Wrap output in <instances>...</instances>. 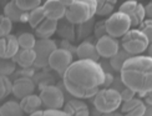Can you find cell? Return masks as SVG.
Segmentation results:
<instances>
[{
  "label": "cell",
  "mask_w": 152,
  "mask_h": 116,
  "mask_svg": "<svg viewBox=\"0 0 152 116\" xmlns=\"http://www.w3.org/2000/svg\"><path fill=\"white\" fill-rule=\"evenodd\" d=\"M76 25L70 23L66 19H61V21H58V30L56 33L60 37H62V40H67V41H76V29H75Z\"/></svg>",
  "instance_id": "obj_18"
},
{
  "label": "cell",
  "mask_w": 152,
  "mask_h": 116,
  "mask_svg": "<svg viewBox=\"0 0 152 116\" xmlns=\"http://www.w3.org/2000/svg\"><path fill=\"white\" fill-rule=\"evenodd\" d=\"M42 111L44 110H37V111H35L33 114H30L29 116H42Z\"/></svg>",
  "instance_id": "obj_45"
},
{
  "label": "cell",
  "mask_w": 152,
  "mask_h": 116,
  "mask_svg": "<svg viewBox=\"0 0 152 116\" xmlns=\"http://www.w3.org/2000/svg\"><path fill=\"white\" fill-rule=\"evenodd\" d=\"M18 43L20 49H34L36 44V37L31 33H21L18 36Z\"/></svg>",
  "instance_id": "obj_27"
},
{
  "label": "cell",
  "mask_w": 152,
  "mask_h": 116,
  "mask_svg": "<svg viewBox=\"0 0 152 116\" xmlns=\"http://www.w3.org/2000/svg\"><path fill=\"white\" fill-rule=\"evenodd\" d=\"M64 111L69 116H88V107L84 101L72 99L64 105Z\"/></svg>",
  "instance_id": "obj_19"
},
{
  "label": "cell",
  "mask_w": 152,
  "mask_h": 116,
  "mask_svg": "<svg viewBox=\"0 0 152 116\" xmlns=\"http://www.w3.org/2000/svg\"><path fill=\"white\" fill-rule=\"evenodd\" d=\"M44 1H46V0H44Z\"/></svg>",
  "instance_id": "obj_50"
},
{
  "label": "cell",
  "mask_w": 152,
  "mask_h": 116,
  "mask_svg": "<svg viewBox=\"0 0 152 116\" xmlns=\"http://www.w3.org/2000/svg\"><path fill=\"white\" fill-rule=\"evenodd\" d=\"M140 102H142L141 99H135V98L129 100V101H124V104L121 105V112L122 114H126L127 111H130L131 109H134L135 106H137Z\"/></svg>",
  "instance_id": "obj_35"
},
{
  "label": "cell",
  "mask_w": 152,
  "mask_h": 116,
  "mask_svg": "<svg viewBox=\"0 0 152 116\" xmlns=\"http://www.w3.org/2000/svg\"><path fill=\"white\" fill-rule=\"evenodd\" d=\"M118 11L124 12V14H126L130 18L131 26H134V28L138 26L145 20V16H146L145 6L141 3L135 1V0H126L125 3L120 5Z\"/></svg>",
  "instance_id": "obj_10"
},
{
  "label": "cell",
  "mask_w": 152,
  "mask_h": 116,
  "mask_svg": "<svg viewBox=\"0 0 152 116\" xmlns=\"http://www.w3.org/2000/svg\"><path fill=\"white\" fill-rule=\"evenodd\" d=\"M20 105H21V109L24 110V112L30 115V114L39 110L42 105V101H41L39 95L31 94V95H28V96H25V98L21 99Z\"/></svg>",
  "instance_id": "obj_21"
},
{
  "label": "cell",
  "mask_w": 152,
  "mask_h": 116,
  "mask_svg": "<svg viewBox=\"0 0 152 116\" xmlns=\"http://www.w3.org/2000/svg\"><path fill=\"white\" fill-rule=\"evenodd\" d=\"M35 81L33 77L29 76H20L16 77L15 81L12 82V91L11 94L15 96L16 99H23L25 96L34 94L35 90Z\"/></svg>",
  "instance_id": "obj_12"
},
{
  "label": "cell",
  "mask_w": 152,
  "mask_h": 116,
  "mask_svg": "<svg viewBox=\"0 0 152 116\" xmlns=\"http://www.w3.org/2000/svg\"><path fill=\"white\" fill-rule=\"evenodd\" d=\"M122 49L126 50L130 55H140L146 51L150 41L140 29H130L121 39Z\"/></svg>",
  "instance_id": "obj_4"
},
{
  "label": "cell",
  "mask_w": 152,
  "mask_h": 116,
  "mask_svg": "<svg viewBox=\"0 0 152 116\" xmlns=\"http://www.w3.org/2000/svg\"><path fill=\"white\" fill-rule=\"evenodd\" d=\"M16 64L23 69H29L34 66V62L36 60V54L34 49H19L16 55L12 57Z\"/></svg>",
  "instance_id": "obj_17"
},
{
  "label": "cell",
  "mask_w": 152,
  "mask_h": 116,
  "mask_svg": "<svg viewBox=\"0 0 152 116\" xmlns=\"http://www.w3.org/2000/svg\"><path fill=\"white\" fill-rule=\"evenodd\" d=\"M143 98H145V101H146L147 105H152V90L148 93H146V95H145Z\"/></svg>",
  "instance_id": "obj_42"
},
{
  "label": "cell",
  "mask_w": 152,
  "mask_h": 116,
  "mask_svg": "<svg viewBox=\"0 0 152 116\" xmlns=\"http://www.w3.org/2000/svg\"><path fill=\"white\" fill-rule=\"evenodd\" d=\"M74 62V55L71 51L66 49L58 48L54 53L50 55L49 59V66L54 71H56L59 75H64V73L67 70V68Z\"/></svg>",
  "instance_id": "obj_9"
},
{
  "label": "cell",
  "mask_w": 152,
  "mask_h": 116,
  "mask_svg": "<svg viewBox=\"0 0 152 116\" xmlns=\"http://www.w3.org/2000/svg\"><path fill=\"white\" fill-rule=\"evenodd\" d=\"M105 79L100 62L91 60L74 61L62 75V84L72 96L90 99L99 93Z\"/></svg>",
  "instance_id": "obj_1"
},
{
  "label": "cell",
  "mask_w": 152,
  "mask_h": 116,
  "mask_svg": "<svg viewBox=\"0 0 152 116\" xmlns=\"http://www.w3.org/2000/svg\"><path fill=\"white\" fill-rule=\"evenodd\" d=\"M132 55H130L127 51L120 48V50L117 51L116 55H113L110 59V65L113 69V71H121V69L124 66V64L126 62V60L130 59Z\"/></svg>",
  "instance_id": "obj_23"
},
{
  "label": "cell",
  "mask_w": 152,
  "mask_h": 116,
  "mask_svg": "<svg viewBox=\"0 0 152 116\" xmlns=\"http://www.w3.org/2000/svg\"><path fill=\"white\" fill-rule=\"evenodd\" d=\"M58 49V45L53 39H39L36 40V44L34 46L36 60L34 62V66L37 69H42L45 66H49V59L54 51Z\"/></svg>",
  "instance_id": "obj_7"
},
{
  "label": "cell",
  "mask_w": 152,
  "mask_h": 116,
  "mask_svg": "<svg viewBox=\"0 0 152 116\" xmlns=\"http://www.w3.org/2000/svg\"><path fill=\"white\" fill-rule=\"evenodd\" d=\"M115 80V76H113L112 73H105V79H104V84H102V87L106 89V87H110L111 84Z\"/></svg>",
  "instance_id": "obj_38"
},
{
  "label": "cell",
  "mask_w": 152,
  "mask_h": 116,
  "mask_svg": "<svg viewBox=\"0 0 152 116\" xmlns=\"http://www.w3.org/2000/svg\"><path fill=\"white\" fill-rule=\"evenodd\" d=\"M92 102L95 109L99 112L107 114V112H115L121 106L122 99L120 91L112 87H106L99 90V93L94 96Z\"/></svg>",
  "instance_id": "obj_3"
},
{
  "label": "cell",
  "mask_w": 152,
  "mask_h": 116,
  "mask_svg": "<svg viewBox=\"0 0 152 116\" xmlns=\"http://www.w3.org/2000/svg\"><path fill=\"white\" fill-rule=\"evenodd\" d=\"M147 56L152 57V43H150L148 48H147Z\"/></svg>",
  "instance_id": "obj_46"
},
{
  "label": "cell",
  "mask_w": 152,
  "mask_h": 116,
  "mask_svg": "<svg viewBox=\"0 0 152 116\" xmlns=\"http://www.w3.org/2000/svg\"><path fill=\"white\" fill-rule=\"evenodd\" d=\"M135 1H140V0H135Z\"/></svg>",
  "instance_id": "obj_49"
},
{
  "label": "cell",
  "mask_w": 152,
  "mask_h": 116,
  "mask_svg": "<svg viewBox=\"0 0 152 116\" xmlns=\"http://www.w3.org/2000/svg\"><path fill=\"white\" fill-rule=\"evenodd\" d=\"M0 116H1V114H0Z\"/></svg>",
  "instance_id": "obj_51"
},
{
  "label": "cell",
  "mask_w": 152,
  "mask_h": 116,
  "mask_svg": "<svg viewBox=\"0 0 152 116\" xmlns=\"http://www.w3.org/2000/svg\"><path fill=\"white\" fill-rule=\"evenodd\" d=\"M94 25H95L94 19H90V20H87L85 23L76 25V26H77L76 28V39H77V40H82V39L88 36L94 29Z\"/></svg>",
  "instance_id": "obj_26"
},
{
  "label": "cell",
  "mask_w": 152,
  "mask_h": 116,
  "mask_svg": "<svg viewBox=\"0 0 152 116\" xmlns=\"http://www.w3.org/2000/svg\"><path fill=\"white\" fill-rule=\"evenodd\" d=\"M94 33H95V36L97 39L102 37L104 35H107V30H106V21L102 20V21H97L95 23L94 25Z\"/></svg>",
  "instance_id": "obj_33"
},
{
  "label": "cell",
  "mask_w": 152,
  "mask_h": 116,
  "mask_svg": "<svg viewBox=\"0 0 152 116\" xmlns=\"http://www.w3.org/2000/svg\"><path fill=\"white\" fill-rule=\"evenodd\" d=\"M143 116H152V105H146V110H145Z\"/></svg>",
  "instance_id": "obj_43"
},
{
  "label": "cell",
  "mask_w": 152,
  "mask_h": 116,
  "mask_svg": "<svg viewBox=\"0 0 152 116\" xmlns=\"http://www.w3.org/2000/svg\"><path fill=\"white\" fill-rule=\"evenodd\" d=\"M45 19H46V16H45V11H44L42 5L37 6L36 9L29 11V21L28 23L33 29H36Z\"/></svg>",
  "instance_id": "obj_24"
},
{
  "label": "cell",
  "mask_w": 152,
  "mask_h": 116,
  "mask_svg": "<svg viewBox=\"0 0 152 116\" xmlns=\"http://www.w3.org/2000/svg\"><path fill=\"white\" fill-rule=\"evenodd\" d=\"M40 99L42 101V105L48 109L53 110H61L65 105V96L61 89L56 85H49L41 89Z\"/></svg>",
  "instance_id": "obj_6"
},
{
  "label": "cell",
  "mask_w": 152,
  "mask_h": 116,
  "mask_svg": "<svg viewBox=\"0 0 152 116\" xmlns=\"http://www.w3.org/2000/svg\"><path fill=\"white\" fill-rule=\"evenodd\" d=\"M42 116H69L64 110H53V109H46L42 111Z\"/></svg>",
  "instance_id": "obj_37"
},
{
  "label": "cell",
  "mask_w": 152,
  "mask_h": 116,
  "mask_svg": "<svg viewBox=\"0 0 152 116\" xmlns=\"http://www.w3.org/2000/svg\"><path fill=\"white\" fill-rule=\"evenodd\" d=\"M12 91V82L8 76L0 75V100L5 99Z\"/></svg>",
  "instance_id": "obj_29"
},
{
  "label": "cell",
  "mask_w": 152,
  "mask_h": 116,
  "mask_svg": "<svg viewBox=\"0 0 152 116\" xmlns=\"http://www.w3.org/2000/svg\"><path fill=\"white\" fill-rule=\"evenodd\" d=\"M0 114L1 116H23L24 110L21 109L20 102L9 100L0 106Z\"/></svg>",
  "instance_id": "obj_22"
},
{
  "label": "cell",
  "mask_w": 152,
  "mask_h": 116,
  "mask_svg": "<svg viewBox=\"0 0 152 116\" xmlns=\"http://www.w3.org/2000/svg\"><path fill=\"white\" fill-rule=\"evenodd\" d=\"M138 29L147 36L148 41L152 43V19H145V20L138 25Z\"/></svg>",
  "instance_id": "obj_32"
},
{
  "label": "cell",
  "mask_w": 152,
  "mask_h": 116,
  "mask_svg": "<svg viewBox=\"0 0 152 116\" xmlns=\"http://www.w3.org/2000/svg\"><path fill=\"white\" fill-rule=\"evenodd\" d=\"M60 1H61V3L64 4V5L66 6V8H67V6H70V5H72L74 3H76L77 0H60Z\"/></svg>",
  "instance_id": "obj_44"
},
{
  "label": "cell",
  "mask_w": 152,
  "mask_h": 116,
  "mask_svg": "<svg viewBox=\"0 0 152 116\" xmlns=\"http://www.w3.org/2000/svg\"><path fill=\"white\" fill-rule=\"evenodd\" d=\"M113 116H124L122 112H113Z\"/></svg>",
  "instance_id": "obj_48"
},
{
  "label": "cell",
  "mask_w": 152,
  "mask_h": 116,
  "mask_svg": "<svg viewBox=\"0 0 152 116\" xmlns=\"http://www.w3.org/2000/svg\"><path fill=\"white\" fill-rule=\"evenodd\" d=\"M60 48H62V49H66V50H69V51H71V53H76V48L75 46H71V44H70V41H67V40H62L61 41V46Z\"/></svg>",
  "instance_id": "obj_40"
},
{
  "label": "cell",
  "mask_w": 152,
  "mask_h": 116,
  "mask_svg": "<svg viewBox=\"0 0 152 116\" xmlns=\"http://www.w3.org/2000/svg\"><path fill=\"white\" fill-rule=\"evenodd\" d=\"M101 116H113V112H107V114H102Z\"/></svg>",
  "instance_id": "obj_47"
},
{
  "label": "cell",
  "mask_w": 152,
  "mask_h": 116,
  "mask_svg": "<svg viewBox=\"0 0 152 116\" xmlns=\"http://www.w3.org/2000/svg\"><path fill=\"white\" fill-rule=\"evenodd\" d=\"M16 4L25 11H31L41 5L42 0H15Z\"/></svg>",
  "instance_id": "obj_31"
},
{
  "label": "cell",
  "mask_w": 152,
  "mask_h": 116,
  "mask_svg": "<svg viewBox=\"0 0 152 116\" xmlns=\"http://www.w3.org/2000/svg\"><path fill=\"white\" fill-rule=\"evenodd\" d=\"M121 81L140 96L152 90V57L135 55L126 60L121 69Z\"/></svg>",
  "instance_id": "obj_2"
},
{
  "label": "cell",
  "mask_w": 152,
  "mask_h": 116,
  "mask_svg": "<svg viewBox=\"0 0 152 116\" xmlns=\"http://www.w3.org/2000/svg\"><path fill=\"white\" fill-rule=\"evenodd\" d=\"M82 1H85L88 8H90L92 15H96V10H97V0H82Z\"/></svg>",
  "instance_id": "obj_39"
},
{
  "label": "cell",
  "mask_w": 152,
  "mask_h": 116,
  "mask_svg": "<svg viewBox=\"0 0 152 116\" xmlns=\"http://www.w3.org/2000/svg\"><path fill=\"white\" fill-rule=\"evenodd\" d=\"M11 29H12V21L5 15H0V37L9 35Z\"/></svg>",
  "instance_id": "obj_30"
},
{
  "label": "cell",
  "mask_w": 152,
  "mask_h": 116,
  "mask_svg": "<svg viewBox=\"0 0 152 116\" xmlns=\"http://www.w3.org/2000/svg\"><path fill=\"white\" fill-rule=\"evenodd\" d=\"M76 55H77L79 60H91V61L99 62V60L101 59L97 48H96V44H94L90 40L82 41L76 48Z\"/></svg>",
  "instance_id": "obj_16"
},
{
  "label": "cell",
  "mask_w": 152,
  "mask_h": 116,
  "mask_svg": "<svg viewBox=\"0 0 152 116\" xmlns=\"http://www.w3.org/2000/svg\"><path fill=\"white\" fill-rule=\"evenodd\" d=\"M92 18H94V15H92L90 8H88V5L85 1H82V0H77L76 3H74L72 5L66 8L65 19L75 25L82 24Z\"/></svg>",
  "instance_id": "obj_8"
},
{
  "label": "cell",
  "mask_w": 152,
  "mask_h": 116,
  "mask_svg": "<svg viewBox=\"0 0 152 116\" xmlns=\"http://www.w3.org/2000/svg\"><path fill=\"white\" fill-rule=\"evenodd\" d=\"M96 48L101 57L105 59H111L113 55L117 54V51L120 50V43L117 41L116 37H113L111 35H104L102 37L97 39L96 41Z\"/></svg>",
  "instance_id": "obj_11"
},
{
  "label": "cell",
  "mask_w": 152,
  "mask_h": 116,
  "mask_svg": "<svg viewBox=\"0 0 152 116\" xmlns=\"http://www.w3.org/2000/svg\"><path fill=\"white\" fill-rule=\"evenodd\" d=\"M120 94H121V99H122V102L124 101H129V100H131V99H134L135 98V95H136V93L132 89H130V87H124L121 91H120Z\"/></svg>",
  "instance_id": "obj_36"
},
{
  "label": "cell",
  "mask_w": 152,
  "mask_h": 116,
  "mask_svg": "<svg viewBox=\"0 0 152 116\" xmlns=\"http://www.w3.org/2000/svg\"><path fill=\"white\" fill-rule=\"evenodd\" d=\"M20 49L18 43V37L15 35H6L0 37V57H6V59H12Z\"/></svg>",
  "instance_id": "obj_15"
},
{
  "label": "cell",
  "mask_w": 152,
  "mask_h": 116,
  "mask_svg": "<svg viewBox=\"0 0 152 116\" xmlns=\"http://www.w3.org/2000/svg\"><path fill=\"white\" fill-rule=\"evenodd\" d=\"M145 110H146V104L142 101L140 102L137 106H135L134 109H131L130 111H127L126 114H124V116H143Z\"/></svg>",
  "instance_id": "obj_34"
},
{
  "label": "cell",
  "mask_w": 152,
  "mask_h": 116,
  "mask_svg": "<svg viewBox=\"0 0 152 116\" xmlns=\"http://www.w3.org/2000/svg\"><path fill=\"white\" fill-rule=\"evenodd\" d=\"M117 0H97V10L96 15L99 16H107L111 15L115 9Z\"/></svg>",
  "instance_id": "obj_25"
},
{
  "label": "cell",
  "mask_w": 152,
  "mask_h": 116,
  "mask_svg": "<svg viewBox=\"0 0 152 116\" xmlns=\"http://www.w3.org/2000/svg\"><path fill=\"white\" fill-rule=\"evenodd\" d=\"M16 70V62L12 59H6V57H0V75L9 76L14 74Z\"/></svg>",
  "instance_id": "obj_28"
},
{
  "label": "cell",
  "mask_w": 152,
  "mask_h": 116,
  "mask_svg": "<svg viewBox=\"0 0 152 116\" xmlns=\"http://www.w3.org/2000/svg\"><path fill=\"white\" fill-rule=\"evenodd\" d=\"M145 11H146V16L148 19H152V0L145 6Z\"/></svg>",
  "instance_id": "obj_41"
},
{
  "label": "cell",
  "mask_w": 152,
  "mask_h": 116,
  "mask_svg": "<svg viewBox=\"0 0 152 116\" xmlns=\"http://www.w3.org/2000/svg\"><path fill=\"white\" fill-rule=\"evenodd\" d=\"M4 15L9 18L12 23H28L29 21V11L23 10L16 4L15 0H9L4 5Z\"/></svg>",
  "instance_id": "obj_13"
},
{
  "label": "cell",
  "mask_w": 152,
  "mask_h": 116,
  "mask_svg": "<svg viewBox=\"0 0 152 116\" xmlns=\"http://www.w3.org/2000/svg\"><path fill=\"white\" fill-rule=\"evenodd\" d=\"M58 30V21L51 19H45L35 29V34L39 39H50Z\"/></svg>",
  "instance_id": "obj_20"
},
{
  "label": "cell",
  "mask_w": 152,
  "mask_h": 116,
  "mask_svg": "<svg viewBox=\"0 0 152 116\" xmlns=\"http://www.w3.org/2000/svg\"><path fill=\"white\" fill-rule=\"evenodd\" d=\"M106 30L107 34L113 37H122L132 28L130 18L121 11H116L106 19Z\"/></svg>",
  "instance_id": "obj_5"
},
{
  "label": "cell",
  "mask_w": 152,
  "mask_h": 116,
  "mask_svg": "<svg viewBox=\"0 0 152 116\" xmlns=\"http://www.w3.org/2000/svg\"><path fill=\"white\" fill-rule=\"evenodd\" d=\"M42 8H44V11H45L46 19L59 21L65 18L66 6L60 0H46V1H44Z\"/></svg>",
  "instance_id": "obj_14"
}]
</instances>
